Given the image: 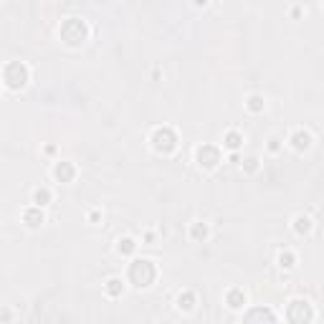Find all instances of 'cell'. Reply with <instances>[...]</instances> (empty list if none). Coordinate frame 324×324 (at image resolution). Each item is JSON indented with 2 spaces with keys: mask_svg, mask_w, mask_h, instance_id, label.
Segmentation results:
<instances>
[{
  "mask_svg": "<svg viewBox=\"0 0 324 324\" xmlns=\"http://www.w3.org/2000/svg\"><path fill=\"white\" fill-rule=\"evenodd\" d=\"M155 276H157V271H155V263L152 261L137 258V261L129 263V281L135 284V286H139V289L150 286L155 281Z\"/></svg>",
  "mask_w": 324,
  "mask_h": 324,
  "instance_id": "cell-1",
  "label": "cell"
},
{
  "mask_svg": "<svg viewBox=\"0 0 324 324\" xmlns=\"http://www.w3.org/2000/svg\"><path fill=\"white\" fill-rule=\"evenodd\" d=\"M152 147L157 152L167 155V152H172L175 147H178V137H175V132L170 127H160V129L152 132Z\"/></svg>",
  "mask_w": 324,
  "mask_h": 324,
  "instance_id": "cell-2",
  "label": "cell"
},
{
  "mask_svg": "<svg viewBox=\"0 0 324 324\" xmlns=\"http://www.w3.org/2000/svg\"><path fill=\"white\" fill-rule=\"evenodd\" d=\"M3 81L10 86V89H21V86H25V81H28V69L21 61L8 64L3 69Z\"/></svg>",
  "mask_w": 324,
  "mask_h": 324,
  "instance_id": "cell-3",
  "label": "cell"
},
{
  "mask_svg": "<svg viewBox=\"0 0 324 324\" xmlns=\"http://www.w3.org/2000/svg\"><path fill=\"white\" fill-rule=\"evenodd\" d=\"M286 319L291 324H306L309 319H312V306H309V301H301V299H294L286 309Z\"/></svg>",
  "mask_w": 324,
  "mask_h": 324,
  "instance_id": "cell-4",
  "label": "cell"
},
{
  "mask_svg": "<svg viewBox=\"0 0 324 324\" xmlns=\"http://www.w3.org/2000/svg\"><path fill=\"white\" fill-rule=\"evenodd\" d=\"M195 160H198L200 167L213 170L218 162H220V152L215 150V147H210V144H203V147H198V150H195Z\"/></svg>",
  "mask_w": 324,
  "mask_h": 324,
  "instance_id": "cell-5",
  "label": "cell"
},
{
  "mask_svg": "<svg viewBox=\"0 0 324 324\" xmlns=\"http://www.w3.org/2000/svg\"><path fill=\"white\" fill-rule=\"evenodd\" d=\"M243 324H276V319L271 314V309L258 306V309H251V312L246 314V322Z\"/></svg>",
  "mask_w": 324,
  "mask_h": 324,
  "instance_id": "cell-6",
  "label": "cell"
},
{
  "mask_svg": "<svg viewBox=\"0 0 324 324\" xmlns=\"http://www.w3.org/2000/svg\"><path fill=\"white\" fill-rule=\"evenodd\" d=\"M73 175H76V167L71 165V162H56V167H53V178L58 183H71L73 180Z\"/></svg>",
  "mask_w": 324,
  "mask_h": 324,
  "instance_id": "cell-7",
  "label": "cell"
},
{
  "mask_svg": "<svg viewBox=\"0 0 324 324\" xmlns=\"http://www.w3.org/2000/svg\"><path fill=\"white\" fill-rule=\"evenodd\" d=\"M289 142H291V147H294L297 152H304V150H309V147H312V135H309V132H304V129H297V132L291 135Z\"/></svg>",
  "mask_w": 324,
  "mask_h": 324,
  "instance_id": "cell-8",
  "label": "cell"
},
{
  "mask_svg": "<svg viewBox=\"0 0 324 324\" xmlns=\"http://www.w3.org/2000/svg\"><path fill=\"white\" fill-rule=\"evenodd\" d=\"M23 220H25V223L31 226V228H38L43 220H46V215H43V210L36 205V208H28V210L23 213Z\"/></svg>",
  "mask_w": 324,
  "mask_h": 324,
  "instance_id": "cell-9",
  "label": "cell"
},
{
  "mask_svg": "<svg viewBox=\"0 0 324 324\" xmlns=\"http://www.w3.org/2000/svg\"><path fill=\"white\" fill-rule=\"evenodd\" d=\"M226 304H228L231 309H243V306H246V294H243L241 289H231V291L226 294Z\"/></svg>",
  "mask_w": 324,
  "mask_h": 324,
  "instance_id": "cell-10",
  "label": "cell"
},
{
  "mask_svg": "<svg viewBox=\"0 0 324 324\" xmlns=\"http://www.w3.org/2000/svg\"><path fill=\"white\" fill-rule=\"evenodd\" d=\"M104 291H107V297H119V294L124 291V281L119 276H112L109 281L104 284Z\"/></svg>",
  "mask_w": 324,
  "mask_h": 324,
  "instance_id": "cell-11",
  "label": "cell"
},
{
  "mask_svg": "<svg viewBox=\"0 0 324 324\" xmlns=\"http://www.w3.org/2000/svg\"><path fill=\"white\" fill-rule=\"evenodd\" d=\"M294 231H297L299 235L309 233V231H312V220H309L306 215H297V218H294Z\"/></svg>",
  "mask_w": 324,
  "mask_h": 324,
  "instance_id": "cell-12",
  "label": "cell"
},
{
  "mask_svg": "<svg viewBox=\"0 0 324 324\" xmlns=\"http://www.w3.org/2000/svg\"><path fill=\"white\" fill-rule=\"evenodd\" d=\"M195 306V294L193 291H185L178 297V309H185V312H190V309Z\"/></svg>",
  "mask_w": 324,
  "mask_h": 324,
  "instance_id": "cell-13",
  "label": "cell"
},
{
  "mask_svg": "<svg viewBox=\"0 0 324 324\" xmlns=\"http://www.w3.org/2000/svg\"><path fill=\"white\" fill-rule=\"evenodd\" d=\"M135 248H137V243H135V238H119V243H116V251L119 254H124V256H129V254H135Z\"/></svg>",
  "mask_w": 324,
  "mask_h": 324,
  "instance_id": "cell-14",
  "label": "cell"
},
{
  "mask_svg": "<svg viewBox=\"0 0 324 324\" xmlns=\"http://www.w3.org/2000/svg\"><path fill=\"white\" fill-rule=\"evenodd\" d=\"M246 107H248V112H254V114H258V112H263V107H266V101H263V96H258V94H254V96H248V101H246Z\"/></svg>",
  "mask_w": 324,
  "mask_h": 324,
  "instance_id": "cell-15",
  "label": "cell"
},
{
  "mask_svg": "<svg viewBox=\"0 0 324 324\" xmlns=\"http://www.w3.org/2000/svg\"><path fill=\"white\" fill-rule=\"evenodd\" d=\"M223 144L228 147V150H238V147L243 144V137L238 135V132H228V135L223 137Z\"/></svg>",
  "mask_w": 324,
  "mask_h": 324,
  "instance_id": "cell-16",
  "label": "cell"
},
{
  "mask_svg": "<svg viewBox=\"0 0 324 324\" xmlns=\"http://www.w3.org/2000/svg\"><path fill=\"white\" fill-rule=\"evenodd\" d=\"M33 203L38 205V208H43V205H48V203H51V193H48L46 187H38L36 193H33Z\"/></svg>",
  "mask_w": 324,
  "mask_h": 324,
  "instance_id": "cell-17",
  "label": "cell"
},
{
  "mask_svg": "<svg viewBox=\"0 0 324 324\" xmlns=\"http://www.w3.org/2000/svg\"><path fill=\"white\" fill-rule=\"evenodd\" d=\"M190 235H193L195 241H205V238H208V226H205V223H193Z\"/></svg>",
  "mask_w": 324,
  "mask_h": 324,
  "instance_id": "cell-18",
  "label": "cell"
},
{
  "mask_svg": "<svg viewBox=\"0 0 324 324\" xmlns=\"http://www.w3.org/2000/svg\"><path fill=\"white\" fill-rule=\"evenodd\" d=\"M294 261H297V256H294L291 251L278 254V266H281V269H291V266H294Z\"/></svg>",
  "mask_w": 324,
  "mask_h": 324,
  "instance_id": "cell-19",
  "label": "cell"
},
{
  "mask_svg": "<svg viewBox=\"0 0 324 324\" xmlns=\"http://www.w3.org/2000/svg\"><path fill=\"white\" fill-rule=\"evenodd\" d=\"M256 167H258V160H256V157H248V160H246V170L254 172Z\"/></svg>",
  "mask_w": 324,
  "mask_h": 324,
  "instance_id": "cell-20",
  "label": "cell"
}]
</instances>
